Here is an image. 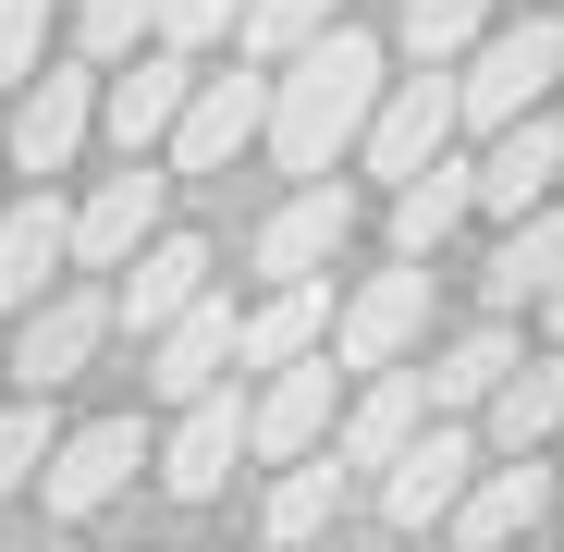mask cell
<instances>
[{"instance_id": "cell-15", "label": "cell", "mask_w": 564, "mask_h": 552, "mask_svg": "<svg viewBox=\"0 0 564 552\" xmlns=\"http://www.w3.org/2000/svg\"><path fill=\"white\" fill-rule=\"evenodd\" d=\"M466 184H479V209H540L552 184H564V111H516V123H491V148L466 160Z\"/></svg>"}, {"instance_id": "cell-19", "label": "cell", "mask_w": 564, "mask_h": 552, "mask_svg": "<svg viewBox=\"0 0 564 552\" xmlns=\"http://www.w3.org/2000/svg\"><path fill=\"white\" fill-rule=\"evenodd\" d=\"M62 270H74V209L37 184V197H13V209H0V320H13V307H37Z\"/></svg>"}, {"instance_id": "cell-17", "label": "cell", "mask_w": 564, "mask_h": 552, "mask_svg": "<svg viewBox=\"0 0 564 552\" xmlns=\"http://www.w3.org/2000/svg\"><path fill=\"white\" fill-rule=\"evenodd\" d=\"M86 123H99V74H25V99H13V172H74V148H86Z\"/></svg>"}, {"instance_id": "cell-1", "label": "cell", "mask_w": 564, "mask_h": 552, "mask_svg": "<svg viewBox=\"0 0 564 552\" xmlns=\"http://www.w3.org/2000/svg\"><path fill=\"white\" fill-rule=\"evenodd\" d=\"M381 37L368 25H319L307 50H282L270 62V111H258V148L282 160V172H332V160H356V136H368V111H381Z\"/></svg>"}, {"instance_id": "cell-3", "label": "cell", "mask_w": 564, "mask_h": 552, "mask_svg": "<svg viewBox=\"0 0 564 552\" xmlns=\"http://www.w3.org/2000/svg\"><path fill=\"white\" fill-rule=\"evenodd\" d=\"M430 344V258H405V270H368V283L332 307V368L356 381V368H393V356H417Z\"/></svg>"}, {"instance_id": "cell-5", "label": "cell", "mask_w": 564, "mask_h": 552, "mask_svg": "<svg viewBox=\"0 0 564 552\" xmlns=\"http://www.w3.org/2000/svg\"><path fill=\"white\" fill-rule=\"evenodd\" d=\"M479 454H491L479 430H466V418H442V405H430V418L405 430V454H393V467H381V516H393V528H442V516H454V491L479 479Z\"/></svg>"}, {"instance_id": "cell-16", "label": "cell", "mask_w": 564, "mask_h": 552, "mask_svg": "<svg viewBox=\"0 0 564 552\" xmlns=\"http://www.w3.org/2000/svg\"><path fill=\"white\" fill-rule=\"evenodd\" d=\"M234 320H246V307H234L221 283H209V295H184V307H172V320L148 332V344H160V356H148V393H160V405L209 393L221 368H234Z\"/></svg>"}, {"instance_id": "cell-2", "label": "cell", "mask_w": 564, "mask_h": 552, "mask_svg": "<svg viewBox=\"0 0 564 552\" xmlns=\"http://www.w3.org/2000/svg\"><path fill=\"white\" fill-rule=\"evenodd\" d=\"M552 86H564V25H552V0H540L528 25H479V37H466V74H454V123H479V136H491V123L540 111Z\"/></svg>"}, {"instance_id": "cell-4", "label": "cell", "mask_w": 564, "mask_h": 552, "mask_svg": "<svg viewBox=\"0 0 564 552\" xmlns=\"http://www.w3.org/2000/svg\"><path fill=\"white\" fill-rule=\"evenodd\" d=\"M13 320H25V332L0 344V368H13L25 393L86 381V356L111 344V295H99V283H50V295H37V307H13Z\"/></svg>"}, {"instance_id": "cell-6", "label": "cell", "mask_w": 564, "mask_h": 552, "mask_svg": "<svg viewBox=\"0 0 564 552\" xmlns=\"http://www.w3.org/2000/svg\"><path fill=\"white\" fill-rule=\"evenodd\" d=\"M442 148H454V62H417V74L381 86V111H368L356 160L381 172V184H405V172H430Z\"/></svg>"}, {"instance_id": "cell-9", "label": "cell", "mask_w": 564, "mask_h": 552, "mask_svg": "<svg viewBox=\"0 0 564 552\" xmlns=\"http://www.w3.org/2000/svg\"><path fill=\"white\" fill-rule=\"evenodd\" d=\"M234 454H246V393L209 381V393H184V405H172V442L148 454V467H160L172 504H209V491H234Z\"/></svg>"}, {"instance_id": "cell-13", "label": "cell", "mask_w": 564, "mask_h": 552, "mask_svg": "<svg viewBox=\"0 0 564 552\" xmlns=\"http://www.w3.org/2000/svg\"><path fill=\"white\" fill-rule=\"evenodd\" d=\"M258 111H270V74H197L172 111V172H234V148H258Z\"/></svg>"}, {"instance_id": "cell-12", "label": "cell", "mask_w": 564, "mask_h": 552, "mask_svg": "<svg viewBox=\"0 0 564 552\" xmlns=\"http://www.w3.org/2000/svg\"><path fill=\"white\" fill-rule=\"evenodd\" d=\"M135 467H148V430H135V418H86V430H62V442H50L37 504H50V516H99Z\"/></svg>"}, {"instance_id": "cell-32", "label": "cell", "mask_w": 564, "mask_h": 552, "mask_svg": "<svg viewBox=\"0 0 564 552\" xmlns=\"http://www.w3.org/2000/svg\"><path fill=\"white\" fill-rule=\"evenodd\" d=\"M234 25H246V0H160V37L172 50H221Z\"/></svg>"}, {"instance_id": "cell-24", "label": "cell", "mask_w": 564, "mask_h": 552, "mask_svg": "<svg viewBox=\"0 0 564 552\" xmlns=\"http://www.w3.org/2000/svg\"><path fill=\"white\" fill-rule=\"evenodd\" d=\"M466 209H479V184H466V160L442 148L430 172H405V184H393V258H442V234H454Z\"/></svg>"}, {"instance_id": "cell-34", "label": "cell", "mask_w": 564, "mask_h": 552, "mask_svg": "<svg viewBox=\"0 0 564 552\" xmlns=\"http://www.w3.org/2000/svg\"><path fill=\"white\" fill-rule=\"evenodd\" d=\"M552 442H564V430H552ZM552 491H564V454H552Z\"/></svg>"}, {"instance_id": "cell-21", "label": "cell", "mask_w": 564, "mask_h": 552, "mask_svg": "<svg viewBox=\"0 0 564 552\" xmlns=\"http://www.w3.org/2000/svg\"><path fill=\"white\" fill-rule=\"evenodd\" d=\"M552 270H564V209L540 197V209H516L503 246L479 258V307H491V320H528V307L552 295Z\"/></svg>"}, {"instance_id": "cell-25", "label": "cell", "mask_w": 564, "mask_h": 552, "mask_svg": "<svg viewBox=\"0 0 564 552\" xmlns=\"http://www.w3.org/2000/svg\"><path fill=\"white\" fill-rule=\"evenodd\" d=\"M479 418H491V454L552 442V430H564V344H552V356H516V368H503V393H491Z\"/></svg>"}, {"instance_id": "cell-31", "label": "cell", "mask_w": 564, "mask_h": 552, "mask_svg": "<svg viewBox=\"0 0 564 552\" xmlns=\"http://www.w3.org/2000/svg\"><path fill=\"white\" fill-rule=\"evenodd\" d=\"M50 25H62V0H0V86H25L50 62Z\"/></svg>"}, {"instance_id": "cell-10", "label": "cell", "mask_w": 564, "mask_h": 552, "mask_svg": "<svg viewBox=\"0 0 564 552\" xmlns=\"http://www.w3.org/2000/svg\"><path fill=\"white\" fill-rule=\"evenodd\" d=\"M344 234H356V184L344 172H295V197H282L270 221H258V283H295V270H332L344 258Z\"/></svg>"}, {"instance_id": "cell-33", "label": "cell", "mask_w": 564, "mask_h": 552, "mask_svg": "<svg viewBox=\"0 0 564 552\" xmlns=\"http://www.w3.org/2000/svg\"><path fill=\"white\" fill-rule=\"evenodd\" d=\"M540 320H552V344H564V270H552V295H540Z\"/></svg>"}, {"instance_id": "cell-7", "label": "cell", "mask_w": 564, "mask_h": 552, "mask_svg": "<svg viewBox=\"0 0 564 552\" xmlns=\"http://www.w3.org/2000/svg\"><path fill=\"white\" fill-rule=\"evenodd\" d=\"M417 418H430V381H417L405 356H393V368H356V393L332 405V467H344V479H381Z\"/></svg>"}, {"instance_id": "cell-30", "label": "cell", "mask_w": 564, "mask_h": 552, "mask_svg": "<svg viewBox=\"0 0 564 552\" xmlns=\"http://www.w3.org/2000/svg\"><path fill=\"white\" fill-rule=\"evenodd\" d=\"M74 37H86V62H123V50H148V37H160V0H86Z\"/></svg>"}, {"instance_id": "cell-26", "label": "cell", "mask_w": 564, "mask_h": 552, "mask_svg": "<svg viewBox=\"0 0 564 552\" xmlns=\"http://www.w3.org/2000/svg\"><path fill=\"white\" fill-rule=\"evenodd\" d=\"M332 516H344V467H332V442H319V454H295V467L270 479V504H258V528H270V540H319Z\"/></svg>"}, {"instance_id": "cell-18", "label": "cell", "mask_w": 564, "mask_h": 552, "mask_svg": "<svg viewBox=\"0 0 564 552\" xmlns=\"http://www.w3.org/2000/svg\"><path fill=\"white\" fill-rule=\"evenodd\" d=\"M552 504H564V491H552V467H540V442H528V454H503V467L479 454V479L454 491V516H442V528H454V540H528V528H540Z\"/></svg>"}, {"instance_id": "cell-28", "label": "cell", "mask_w": 564, "mask_h": 552, "mask_svg": "<svg viewBox=\"0 0 564 552\" xmlns=\"http://www.w3.org/2000/svg\"><path fill=\"white\" fill-rule=\"evenodd\" d=\"M50 442H62V430H50V393L0 405V504H13V491H25L37 467H50Z\"/></svg>"}, {"instance_id": "cell-11", "label": "cell", "mask_w": 564, "mask_h": 552, "mask_svg": "<svg viewBox=\"0 0 564 552\" xmlns=\"http://www.w3.org/2000/svg\"><path fill=\"white\" fill-rule=\"evenodd\" d=\"M160 197H172V172L148 148H123V172L86 184V209H74V270H123L148 234H160Z\"/></svg>"}, {"instance_id": "cell-20", "label": "cell", "mask_w": 564, "mask_h": 552, "mask_svg": "<svg viewBox=\"0 0 564 552\" xmlns=\"http://www.w3.org/2000/svg\"><path fill=\"white\" fill-rule=\"evenodd\" d=\"M184 295H209V234H148L111 283V332H160Z\"/></svg>"}, {"instance_id": "cell-27", "label": "cell", "mask_w": 564, "mask_h": 552, "mask_svg": "<svg viewBox=\"0 0 564 552\" xmlns=\"http://www.w3.org/2000/svg\"><path fill=\"white\" fill-rule=\"evenodd\" d=\"M332 13H344V0H246V25H234V37H246V62H282V50H307Z\"/></svg>"}, {"instance_id": "cell-14", "label": "cell", "mask_w": 564, "mask_h": 552, "mask_svg": "<svg viewBox=\"0 0 564 552\" xmlns=\"http://www.w3.org/2000/svg\"><path fill=\"white\" fill-rule=\"evenodd\" d=\"M184 86H197V50H172V37L123 50V62H111V86H99L111 148H160V136H172V111H184Z\"/></svg>"}, {"instance_id": "cell-8", "label": "cell", "mask_w": 564, "mask_h": 552, "mask_svg": "<svg viewBox=\"0 0 564 552\" xmlns=\"http://www.w3.org/2000/svg\"><path fill=\"white\" fill-rule=\"evenodd\" d=\"M332 405H344L332 344H319V356H282V368H270V393L246 405V454H258V467H295V454H319V442H332Z\"/></svg>"}, {"instance_id": "cell-23", "label": "cell", "mask_w": 564, "mask_h": 552, "mask_svg": "<svg viewBox=\"0 0 564 552\" xmlns=\"http://www.w3.org/2000/svg\"><path fill=\"white\" fill-rule=\"evenodd\" d=\"M516 356H528V344H516V320H491V307H479V332H454V344L417 368V381H430V405H442V418H479V405L503 393V368H516Z\"/></svg>"}, {"instance_id": "cell-29", "label": "cell", "mask_w": 564, "mask_h": 552, "mask_svg": "<svg viewBox=\"0 0 564 552\" xmlns=\"http://www.w3.org/2000/svg\"><path fill=\"white\" fill-rule=\"evenodd\" d=\"M479 25H491V0H405V50L417 62H466Z\"/></svg>"}, {"instance_id": "cell-22", "label": "cell", "mask_w": 564, "mask_h": 552, "mask_svg": "<svg viewBox=\"0 0 564 552\" xmlns=\"http://www.w3.org/2000/svg\"><path fill=\"white\" fill-rule=\"evenodd\" d=\"M332 344V283L295 270V283H270L246 320H234V368H282V356H319Z\"/></svg>"}]
</instances>
